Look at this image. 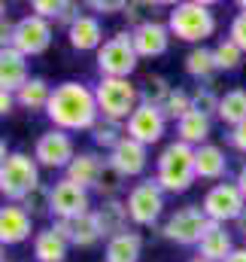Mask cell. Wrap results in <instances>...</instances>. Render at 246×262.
Masks as SVG:
<instances>
[{"instance_id":"cell-33","label":"cell","mask_w":246,"mask_h":262,"mask_svg":"<svg viewBox=\"0 0 246 262\" xmlns=\"http://www.w3.org/2000/svg\"><path fill=\"white\" fill-rule=\"evenodd\" d=\"M219 95L210 89V85H198L194 92H191V110H198V113H204V116H213V113H219Z\"/></svg>"},{"instance_id":"cell-5","label":"cell","mask_w":246,"mask_h":262,"mask_svg":"<svg viewBox=\"0 0 246 262\" xmlns=\"http://www.w3.org/2000/svg\"><path fill=\"white\" fill-rule=\"evenodd\" d=\"M40 186V165L28 152H9L0 168V195L9 204H21Z\"/></svg>"},{"instance_id":"cell-36","label":"cell","mask_w":246,"mask_h":262,"mask_svg":"<svg viewBox=\"0 0 246 262\" xmlns=\"http://www.w3.org/2000/svg\"><path fill=\"white\" fill-rule=\"evenodd\" d=\"M49 204H52V186L46 189L43 183H40V186L31 192V195L21 201V207H24L31 216H43V213H52V210H49Z\"/></svg>"},{"instance_id":"cell-46","label":"cell","mask_w":246,"mask_h":262,"mask_svg":"<svg viewBox=\"0 0 246 262\" xmlns=\"http://www.w3.org/2000/svg\"><path fill=\"white\" fill-rule=\"evenodd\" d=\"M234 229H237L240 235H246V207H243V210H240V216L234 220Z\"/></svg>"},{"instance_id":"cell-14","label":"cell","mask_w":246,"mask_h":262,"mask_svg":"<svg viewBox=\"0 0 246 262\" xmlns=\"http://www.w3.org/2000/svg\"><path fill=\"white\" fill-rule=\"evenodd\" d=\"M34 232V216L21 207V204H3L0 207V244L3 247H12V244H21L28 241Z\"/></svg>"},{"instance_id":"cell-1","label":"cell","mask_w":246,"mask_h":262,"mask_svg":"<svg viewBox=\"0 0 246 262\" xmlns=\"http://www.w3.org/2000/svg\"><path fill=\"white\" fill-rule=\"evenodd\" d=\"M46 116L52 119V125L61 131H91L101 119L97 101H94V89H88L85 82L67 79L61 85L52 89Z\"/></svg>"},{"instance_id":"cell-23","label":"cell","mask_w":246,"mask_h":262,"mask_svg":"<svg viewBox=\"0 0 246 262\" xmlns=\"http://www.w3.org/2000/svg\"><path fill=\"white\" fill-rule=\"evenodd\" d=\"M104 168H107V162L97 152H76V159L67 165V180L79 183L82 189H94Z\"/></svg>"},{"instance_id":"cell-30","label":"cell","mask_w":246,"mask_h":262,"mask_svg":"<svg viewBox=\"0 0 246 262\" xmlns=\"http://www.w3.org/2000/svg\"><path fill=\"white\" fill-rule=\"evenodd\" d=\"M185 73L194 76V79H207L216 73V58H213V49L207 46H194L188 55H185Z\"/></svg>"},{"instance_id":"cell-17","label":"cell","mask_w":246,"mask_h":262,"mask_svg":"<svg viewBox=\"0 0 246 262\" xmlns=\"http://www.w3.org/2000/svg\"><path fill=\"white\" fill-rule=\"evenodd\" d=\"M122 177H137V174H143L146 171V162H149V146H143V143H137L134 137H125L122 143L110 152V159H107Z\"/></svg>"},{"instance_id":"cell-22","label":"cell","mask_w":246,"mask_h":262,"mask_svg":"<svg viewBox=\"0 0 246 262\" xmlns=\"http://www.w3.org/2000/svg\"><path fill=\"white\" fill-rule=\"evenodd\" d=\"M94 216H97V226H101V232H104L107 241L116 238V235H122V232H128V220H131V213H128V204L119 201V198H107V201H101V207L94 210Z\"/></svg>"},{"instance_id":"cell-40","label":"cell","mask_w":246,"mask_h":262,"mask_svg":"<svg viewBox=\"0 0 246 262\" xmlns=\"http://www.w3.org/2000/svg\"><path fill=\"white\" fill-rule=\"evenodd\" d=\"M88 6H91L94 12H104V15H113V12H125V9H128L125 0H91Z\"/></svg>"},{"instance_id":"cell-20","label":"cell","mask_w":246,"mask_h":262,"mask_svg":"<svg viewBox=\"0 0 246 262\" xmlns=\"http://www.w3.org/2000/svg\"><path fill=\"white\" fill-rule=\"evenodd\" d=\"M67 37H70V46L79 49V52H91V49H101L107 40H104V28L94 15H79L70 28H67Z\"/></svg>"},{"instance_id":"cell-13","label":"cell","mask_w":246,"mask_h":262,"mask_svg":"<svg viewBox=\"0 0 246 262\" xmlns=\"http://www.w3.org/2000/svg\"><path fill=\"white\" fill-rule=\"evenodd\" d=\"M164 128H167V116L161 107H146L140 104L134 110V116L128 119V137H134L137 143L143 146H152L164 137Z\"/></svg>"},{"instance_id":"cell-31","label":"cell","mask_w":246,"mask_h":262,"mask_svg":"<svg viewBox=\"0 0 246 262\" xmlns=\"http://www.w3.org/2000/svg\"><path fill=\"white\" fill-rule=\"evenodd\" d=\"M125 137H128V131H122V122H113V119H97V125L91 128V140L97 146L110 149V152L122 143Z\"/></svg>"},{"instance_id":"cell-8","label":"cell","mask_w":246,"mask_h":262,"mask_svg":"<svg viewBox=\"0 0 246 262\" xmlns=\"http://www.w3.org/2000/svg\"><path fill=\"white\" fill-rule=\"evenodd\" d=\"M125 204H128L131 223H137V226H155L158 216L164 213V189L155 180H140V183L131 186Z\"/></svg>"},{"instance_id":"cell-52","label":"cell","mask_w":246,"mask_h":262,"mask_svg":"<svg viewBox=\"0 0 246 262\" xmlns=\"http://www.w3.org/2000/svg\"><path fill=\"white\" fill-rule=\"evenodd\" d=\"M0 262H6V259H3V244H0Z\"/></svg>"},{"instance_id":"cell-38","label":"cell","mask_w":246,"mask_h":262,"mask_svg":"<svg viewBox=\"0 0 246 262\" xmlns=\"http://www.w3.org/2000/svg\"><path fill=\"white\" fill-rule=\"evenodd\" d=\"M228 40L240 49V52H246V12H237L234 18H231V28H228Z\"/></svg>"},{"instance_id":"cell-19","label":"cell","mask_w":246,"mask_h":262,"mask_svg":"<svg viewBox=\"0 0 246 262\" xmlns=\"http://www.w3.org/2000/svg\"><path fill=\"white\" fill-rule=\"evenodd\" d=\"M234 250L237 247H234L231 232L225 226H219V223H210L207 232H204V238H201V244H198V256H204V259H210V262H225Z\"/></svg>"},{"instance_id":"cell-37","label":"cell","mask_w":246,"mask_h":262,"mask_svg":"<svg viewBox=\"0 0 246 262\" xmlns=\"http://www.w3.org/2000/svg\"><path fill=\"white\" fill-rule=\"evenodd\" d=\"M149 9H155V3H128L125 15H128V21H131L134 28H140V25H146V21H155V18L149 15Z\"/></svg>"},{"instance_id":"cell-15","label":"cell","mask_w":246,"mask_h":262,"mask_svg":"<svg viewBox=\"0 0 246 262\" xmlns=\"http://www.w3.org/2000/svg\"><path fill=\"white\" fill-rule=\"evenodd\" d=\"M52 229H55L58 235H64L67 244H73V247H91V244H97V241L104 238L94 210H91V213H82V216H73V220H55Z\"/></svg>"},{"instance_id":"cell-12","label":"cell","mask_w":246,"mask_h":262,"mask_svg":"<svg viewBox=\"0 0 246 262\" xmlns=\"http://www.w3.org/2000/svg\"><path fill=\"white\" fill-rule=\"evenodd\" d=\"M24 58L31 55H43L49 46H52V25L40 15H24L18 18V28H15V43H12Z\"/></svg>"},{"instance_id":"cell-44","label":"cell","mask_w":246,"mask_h":262,"mask_svg":"<svg viewBox=\"0 0 246 262\" xmlns=\"http://www.w3.org/2000/svg\"><path fill=\"white\" fill-rule=\"evenodd\" d=\"M15 104H18V101H15V95H12V92H3V89H0V116H9Z\"/></svg>"},{"instance_id":"cell-32","label":"cell","mask_w":246,"mask_h":262,"mask_svg":"<svg viewBox=\"0 0 246 262\" xmlns=\"http://www.w3.org/2000/svg\"><path fill=\"white\" fill-rule=\"evenodd\" d=\"M213 58H216V70H237L240 61H243V52L231 40H222V43H216Z\"/></svg>"},{"instance_id":"cell-24","label":"cell","mask_w":246,"mask_h":262,"mask_svg":"<svg viewBox=\"0 0 246 262\" xmlns=\"http://www.w3.org/2000/svg\"><path fill=\"white\" fill-rule=\"evenodd\" d=\"M140 253H143V238L137 232H122L107 241L104 262H140Z\"/></svg>"},{"instance_id":"cell-2","label":"cell","mask_w":246,"mask_h":262,"mask_svg":"<svg viewBox=\"0 0 246 262\" xmlns=\"http://www.w3.org/2000/svg\"><path fill=\"white\" fill-rule=\"evenodd\" d=\"M194 180H198V174H194V146H188L183 140H170L161 149L158 162H155V183L164 192L180 195Z\"/></svg>"},{"instance_id":"cell-50","label":"cell","mask_w":246,"mask_h":262,"mask_svg":"<svg viewBox=\"0 0 246 262\" xmlns=\"http://www.w3.org/2000/svg\"><path fill=\"white\" fill-rule=\"evenodd\" d=\"M237 9H240V12H246V0H240V3H237Z\"/></svg>"},{"instance_id":"cell-9","label":"cell","mask_w":246,"mask_h":262,"mask_svg":"<svg viewBox=\"0 0 246 262\" xmlns=\"http://www.w3.org/2000/svg\"><path fill=\"white\" fill-rule=\"evenodd\" d=\"M201 207H204V213H207L210 223L225 226V223H234L240 216V210L246 207V198L237 189V183H216V186L207 189Z\"/></svg>"},{"instance_id":"cell-10","label":"cell","mask_w":246,"mask_h":262,"mask_svg":"<svg viewBox=\"0 0 246 262\" xmlns=\"http://www.w3.org/2000/svg\"><path fill=\"white\" fill-rule=\"evenodd\" d=\"M34 159L37 165L43 168H64L76 159V146H73V137L61 128H49L37 137V146H34Z\"/></svg>"},{"instance_id":"cell-18","label":"cell","mask_w":246,"mask_h":262,"mask_svg":"<svg viewBox=\"0 0 246 262\" xmlns=\"http://www.w3.org/2000/svg\"><path fill=\"white\" fill-rule=\"evenodd\" d=\"M28 79H31V73H28V58H24L15 46L0 49V89L15 95Z\"/></svg>"},{"instance_id":"cell-53","label":"cell","mask_w":246,"mask_h":262,"mask_svg":"<svg viewBox=\"0 0 246 262\" xmlns=\"http://www.w3.org/2000/svg\"><path fill=\"white\" fill-rule=\"evenodd\" d=\"M6 262H9V259H6Z\"/></svg>"},{"instance_id":"cell-11","label":"cell","mask_w":246,"mask_h":262,"mask_svg":"<svg viewBox=\"0 0 246 262\" xmlns=\"http://www.w3.org/2000/svg\"><path fill=\"white\" fill-rule=\"evenodd\" d=\"M52 216L55 220H73V216H82V213H91V195L88 189H82L79 183L73 180H58L52 186V204H49Z\"/></svg>"},{"instance_id":"cell-16","label":"cell","mask_w":246,"mask_h":262,"mask_svg":"<svg viewBox=\"0 0 246 262\" xmlns=\"http://www.w3.org/2000/svg\"><path fill=\"white\" fill-rule=\"evenodd\" d=\"M131 40H134V49L140 58H158L170 46V28L161 21H146L131 31Z\"/></svg>"},{"instance_id":"cell-42","label":"cell","mask_w":246,"mask_h":262,"mask_svg":"<svg viewBox=\"0 0 246 262\" xmlns=\"http://www.w3.org/2000/svg\"><path fill=\"white\" fill-rule=\"evenodd\" d=\"M79 15H82V9H79V3H70V0H64V9H61V15H58V21L70 28V25H73V21H76Z\"/></svg>"},{"instance_id":"cell-21","label":"cell","mask_w":246,"mask_h":262,"mask_svg":"<svg viewBox=\"0 0 246 262\" xmlns=\"http://www.w3.org/2000/svg\"><path fill=\"white\" fill-rule=\"evenodd\" d=\"M228 171V156L216 143H204L194 149V174L201 180H222Z\"/></svg>"},{"instance_id":"cell-3","label":"cell","mask_w":246,"mask_h":262,"mask_svg":"<svg viewBox=\"0 0 246 262\" xmlns=\"http://www.w3.org/2000/svg\"><path fill=\"white\" fill-rule=\"evenodd\" d=\"M167 28H170V37L183 40V43H198L204 46L207 37H213L216 31V15L207 3L201 0H185L170 6V15H167Z\"/></svg>"},{"instance_id":"cell-45","label":"cell","mask_w":246,"mask_h":262,"mask_svg":"<svg viewBox=\"0 0 246 262\" xmlns=\"http://www.w3.org/2000/svg\"><path fill=\"white\" fill-rule=\"evenodd\" d=\"M234 183H237V189H240V192H243V198H246V165L237 171V180H234Z\"/></svg>"},{"instance_id":"cell-6","label":"cell","mask_w":246,"mask_h":262,"mask_svg":"<svg viewBox=\"0 0 246 262\" xmlns=\"http://www.w3.org/2000/svg\"><path fill=\"white\" fill-rule=\"evenodd\" d=\"M140 64V55L134 49L131 31L113 34L101 49H97V70L101 76H113V79H131V73Z\"/></svg>"},{"instance_id":"cell-4","label":"cell","mask_w":246,"mask_h":262,"mask_svg":"<svg viewBox=\"0 0 246 262\" xmlns=\"http://www.w3.org/2000/svg\"><path fill=\"white\" fill-rule=\"evenodd\" d=\"M94 101H97V110L104 119L128 122L134 116V110L140 107V85L131 79L101 76V82L94 85Z\"/></svg>"},{"instance_id":"cell-41","label":"cell","mask_w":246,"mask_h":262,"mask_svg":"<svg viewBox=\"0 0 246 262\" xmlns=\"http://www.w3.org/2000/svg\"><path fill=\"white\" fill-rule=\"evenodd\" d=\"M15 28H18V21H12L9 15L0 21V49H9L15 43Z\"/></svg>"},{"instance_id":"cell-29","label":"cell","mask_w":246,"mask_h":262,"mask_svg":"<svg viewBox=\"0 0 246 262\" xmlns=\"http://www.w3.org/2000/svg\"><path fill=\"white\" fill-rule=\"evenodd\" d=\"M170 92H174V85L161 73H149L140 82V104H146V107H164V101L170 98Z\"/></svg>"},{"instance_id":"cell-39","label":"cell","mask_w":246,"mask_h":262,"mask_svg":"<svg viewBox=\"0 0 246 262\" xmlns=\"http://www.w3.org/2000/svg\"><path fill=\"white\" fill-rule=\"evenodd\" d=\"M31 9H34V15H40V18H55L58 21V15H61L64 9V0H34L31 3Z\"/></svg>"},{"instance_id":"cell-35","label":"cell","mask_w":246,"mask_h":262,"mask_svg":"<svg viewBox=\"0 0 246 262\" xmlns=\"http://www.w3.org/2000/svg\"><path fill=\"white\" fill-rule=\"evenodd\" d=\"M122 180H125V177L113 168V165H110V162H107V168H104V171H101V177H97L94 192L104 198V201H107V198H116V192L122 189Z\"/></svg>"},{"instance_id":"cell-48","label":"cell","mask_w":246,"mask_h":262,"mask_svg":"<svg viewBox=\"0 0 246 262\" xmlns=\"http://www.w3.org/2000/svg\"><path fill=\"white\" fill-rule=\"evenodd\" d=\"M6 159H9V152H6V143L0 140V168H3V162H6Z\"/></svg>"},{"instance_id":"cell-25","label":"cell","mask_w":246,"mask_h":262,"mask_svg":"<svg viewBox=\"0 0 246 262\" xmlns=\"http://www.w3.org/2000/svg\"><path fill=\"white\" fill-rule=\"evenodd\" d=\"M67 250H70L67 238L58 235L55 229H43V232L34 235V256H37V262H64Z\"/></svg>"},{"instance_id":"cell-28","label":"cell","mask_w":246,"mask_h":262,"mask_svg":"<svg viewBox=\"0 0 246 262\" xmlns=\"http://www.w3.org/2000/svg\"><path fill=\"white\" fill-rule=\"evenodd\" d=\"M225 125H240L246 122V89H231V92H225L222 95V101H219V113H216Z\"/></svg>"},{"instance_id":"cell-49","label":"cell","mask_w":246,"mask_h":262,"mask_svg":"<svg viewBox=\"0 0 246 262\" xmlns=\"http://www.w3.org/2000/svg\"><path fill=\"white\" fill-rule=\"evenodd\" d=\"M3 18H6V3L0 0V21H3Z\"/></svg>"},{"instance_id":"cell-27","label":"cell","mask_w":246,"mask_h":262,"mask_svg":"<svg viewBox=\"0 0 246 262\" xmlns=\"http://www.w3.org/2000/svg\"><path fill=\"white\" fill-rule=\"evenodd\" d=\"M49 98H52V85H49L43 76H31V79L15 92V101H18L24 110H46V107H49Z\"/></svg>"},{"instance_id":"cell-7","label":"cell","mask_w":246,"mask_h":262,"mask_svg":"<svg viewBox=\"0 0 246 262\" xmlns=\"http://www.w3.org/2000/svg\"><path fill=\"white\" fill-rule=\"evenodd\" d=\"M207 226H210V220H207L204 207H201V204H185V207H177V210L167 216L161 235H164L167 241H174V244L188 247V244H201Z\"/></svg>"},{"instance_id":"cell-26","label":"cell","mask_w":246,"mask_h":262,"mask_svg":"<svg viewBox=\"0 0 246 262\" xmlns=\"http://www.w3.org/2000/svg\"><path fill=\"white\" fill-rule=\"evenodd\" d=\"M210 128H213V122H210V116H204V113H198V110H191V113H185L183 119L177 122V140H183L188 146H204L207 143V137H210Z\"/></svg>"},{"instance_id":"cell-47","label":"cell","mask_w":246,"mask_h":262,"mask_svg":"<svg viewBox=\"0 0 246 262\" xmlns=\"http://www.w3.org/2000/svg\"><path fill=\"white\" fill-rule=\"evenodd\" d=\"M225 262H246V247H237V250H234Z\"/></svg>"},{"instance_id":"cell-43","label":"cell","mask_w":246,"mask_h":262,"mask_svg":"<svg viewBox=\"0 0 246 262\" xmlns=\"http://www.w3.org/2000/svg\"><path fill=\"white\" fill-rule=\"evenodd\" d=\"M228 140H231V146H234L237 152H246V122L234 125V128H231V134H228Z\"/></svg>"},{"instance_id":"cell-34","label":"cell","mask_w":246,"mask_h":262,"mask_svg":"<svg viewBox=\"0 0 246 262\" xmlns=\"http://www.w3.org/2000/svg\"><path fill=\"white\" fill-rule=\"evenodd\" d=\"M161 110H164V116H167V119L180 122L185 113H191V95H188V92H183V89H174V92H170V98L164 101V107H161Z\"/></svg>"},{"instance_id":"cell-51","label":"cell","mask_w":246,"mask_h":262,"mask_svg":"<svg viewBox=\"0 0 246 262\" xmlns=\"http://www.w3.org/2000/svg\"><path fill=\"white\" fill-rule=\"evenodd\" d=\"M188 262H210V259H204V256H194V259H188Z\"/></svg>"}]
</instances>
